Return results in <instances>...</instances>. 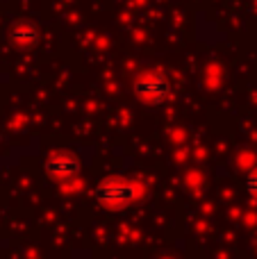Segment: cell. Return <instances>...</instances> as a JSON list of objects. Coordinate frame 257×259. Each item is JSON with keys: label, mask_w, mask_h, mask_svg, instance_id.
<instances>
[{"label": "cell", "mask_w": 257, "mask_h": 259, "mask_svg": "<svg viewBox=\"0 0 257 259\" xmlns=\"http://www.w3.org/2000/svg\"><path fill=\"white\" fill-rule=\"evenodd\" d=\"M141 187L135 180L127 178H105L96 184L94 189V200L98 202L103 209H125L135 200H139Z\"/></svg>", "instance_id": "cell-1"}, {"label": "cell", "mask_w": 257, "mask_h": 259, "mask_svg": "<svg viewBox=\"0 0 257 259\" xmlns=\"http://www.w3.org/2000/svg\"><path fill=\"white\" fill-rule=\"evenodd\" d=\"M9 41L18 48H32L39 41V30L32 23H16L9 30Z\"/></svg>", "instance_id": "cell-4"}, {"label": "cell", "mask_w": 257, "mask_h": 259, "mask_svg": "<svg viewBox=\"0 0 257 259\" xmlns=\"http://www.w3.org/2000/svg\"><path fill=\"white\" fill-rule=\"evenodd\" d=\"M246 189L253 198H257V168H253L248 175H246Z\"/></svg>", "instance_id": "cell-5"}, {"label": "cell", "mask_w": 257, "mask_h": 259, "mask_svg": "<svg viewBox=\"0 0 257 259\" xmlns=\"http://www.w3.org/2000/svg\"><path fill=\"white\" fill-rule=\"evenodd\" d=\"M82 168V161L73 152H55L46 161V175L57 182H66V180L75 178Z\"/></svg>", "instance_id": "cell-3"}, {"label": "cell", "mask_w": 257, "mask_h": 259, "mask_svg": "<svg viewBox=\"0 0 257 259\" xmlns=\"http://www.w3.org/2000/svg\"><path fill=\"white\" fill-rule=\"evenodd\" d=\"M137 98L146 105H159L168 98L171 94V87H168V80L159 73H148V75H141L135 84Z\"/></svg>", "instance_id": "cell-2"}]
</instances>
